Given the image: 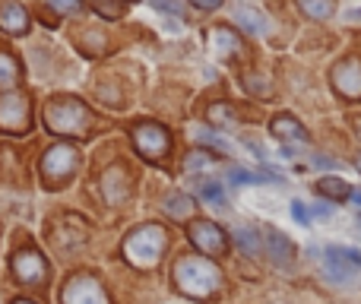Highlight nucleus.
<instances>
[{
    "instance_id": "nucleus-1",
    "label": "nucleus",
    "mask_w": 361,
    "mask_h": 304,
    "mask_svg": "<svg viewBox=\"0 0 361 304\" xmlns=\"http://www.w3.org/2000/svg\"><path fill=\"white\" fill-rule=\"evenodd\" d=\"M175 286L187 298H209L222 286V269L206 257H184L175 267Z\"/></svg>"
},
{
    "instance_id": "nucleus-2",
    "label": "nucleus",
    "mask_w": 361,
    "mask_h": 304,
    "mask_svg": "<svg viewBox=\"0 0 361 304\" xmlns=\"http://www.w3.org/2000/svg\"><path fill=\"white\" fill-rule=\"evenodd\" d=\"M165 248H169V235L162 225H140L130 238L124 241V257L140 269H149L162 260Z\"/></svg>"
},
{
    "instance_id": "nucleus-3",
    "label": "nucleus",
    "mask_w": 361,
    "mask_h": 304,
    "mask_svg": "<svg viewBox=\"0 0 361 304\" xmlns=\"http://www.w3.org/2000/svg\"><path fill=\"white\" fill-rule=\"evenodd\" d=\"M44 121H48L51 133H61V137H80L89 130V108L76 99H54L44 108Z\"/></svg>"
},
{
    "instance_id": "nucleus-4",
    "label": "nucleus",
    "mask_w": 361,
    "mask_h": 304,
    "mask_svg": "<svg viewBox=\"0 0 361 304\" xmlns=\"http://www.w3.org/2000/svg\"><path fill=\"white\" fill-rule=\"evenodd\" d=\"M61 304H108V295L92 276H73L63 286Z\"/></svg>"
},
{
    "instance_id": "nucleus-5",
    "label": "nucleus",
    "mask_w": 361,
    "mask_h": 304,
    "mask_svg": "<svg viewBox=\"0 0 361 304\" xmlns=\"http://www.w3.org/2000/svg\"><path fill=\"white\" fill-rule=\"evenodd\" d=\"M133 143H137L140 155L146 159H162L171 150V137L162 124H140L133 127Z\"/></svg>"
},
{
    "instance_id": "nucleus-6",
    "label": "nucleus",
    "mask_w": 361,
    "mask_h": 304,
    "mask_svg": "<svg viewBox=\"0 0 361 304\" xmlns=\"http://www.w3.org/2000/svg\"><path fill=\"white\" fill-rule=\"evenodd\" d=\"M76 165H80V155H76V150L67 146V143L51 146L42 159V171H44V178H51V181L70 178V174L76 171Z\"/></svg>"
},
{
    "instance_id": "nucleus-7",
    "label": "nucleus",
    "mask_w": 361,
    "mask_h": 304,
    "mask_svg": "<svg viewBox=\"0 0 361 304\" xmlns=\"http://www.w3.org/2000/svg\"><path fill=\"white\" fill-rule=\"evenodd\" d=\"M187 235H190L193 248L206 257H219V254H225V248H228V238H225V231L219 229L216 222H193Z\"/></svg>"
},
{
    "instance_id": "nucleus-8",
    "label": "nucleus",
    "mask_w": 361,
    "mask_h": 304,
    "mask_svg": "<svg viewBox=\"0 0 361 304\" xmlns=\"http://www.w3.org/2000/svg\"><path fill=\"white\" fill-rule=\"evenodd\" d=\"M29 118H32V108H29V99H25V95L13 92V95H4V99H0V127H4V130H13V133L25 130V127H29Z\"/></svg>"
},
{
    "instance_id": "nucleus-9",
    "label": "nucleus",
    "mask_w": 361,
    "mask_h": 304,
    "mask_svg": "<svg viewBox=\"0 0 361 304\" xmlns=\"http://www.w3.org/2000/svg\"><path fill=\"white\" fill-rule=\"evenodd\" d=\"M333 86L345 95V99H361V61L349 57V61L333 67Z\"/></svg>"
},
{
    "instance_id": "nucleus-10",
    "label": "nucleus",
    "mask_w": 361,
    "mask_h": 304,
    "mask_svg": "<svg viewBox=\"0 0 361 304\" xmlns=\"http://www.w3.org/2000/svg\"><path fill=\"white\" fill-rule=\"evenodd\" d=\"M13 273L23 282H44L48 263H44V257L38 254V250H19V254L13 257Z\"/></svg>"
},
{
    "instance_id": "nucleus-11",
    "label": "nucleus",
    "mask_w": 361,
    "mask_h": 304,
    "mask_svg": "<svg viewBox=\"0 0 361 304\" xmlns=\"http://www.w3.org/2000/svg\"><path fill=\"white\" fill-rule=\"evenodd\" d=\"M235 23L241 25L244 32H250V35H267L269 32V19L263 16L260 10H254V6H235Z\"/></svg>"
},
{
    "instance_id": "nucleus-12",
    "label": "nucleus",
    "mask_w": 361,
    "mask_h": 304,
    "mask_svg": "<svg viewBox=\"0 0 361 304\" xmlns=\"http://www.w3.org/2000/svg\"><path fill=\"white\" fill-rule=\"evenodd\" d=\"M0 29L10 32V35H23L29 29V13L19 4H4L0 6Z\"/></svg>"
},
{
    "instance_id": "nucleus-13",
    "label": "nucleus",
    "mask_w": 361,
    "mask_h": 304,
    "mask_svg": "<svg viewBox=\"0 0 361 304\" xmlns=\"http://www.w3.org/2000/svg\"><path fill=\"white\" fill-rule=\"evenodd\" d=\"M102 190H105V197L111 200V203H121V200L127 197V178H124V168H121V165L108 168V171L102 174Z\"/></svg>"
},
{
    "instance_id": "nucleus-14",
    "label": "nucleus",
    "mask_w": 361,
    "mask_h": 304,
    "mask_svg": "<svg viewBox=\"0 0 361 304\" xmlns=\"http://www.w3.org/2000/svg\"><path fill=\"white\" fill-rule=\"evenodd\" d=\"M209 44L216 54H238V51H241V38H238L231 29H225V25H219V29L209 32Z\"/></svg>"
},
{
    "instance_id": "nucleus-15",
    "label": "nucleus",
    "mask_w": 361,
    "mask_h": 304,
    "mask_svg": "<svg viewBox=\"0 0 361 304\" xmlns=\"http://www.w3.org/2000/svg\"><path fill=\"white\" fill-rule=\"evenodd\" d=\"M267 250L273 254V263L279 267H292V241L279 231H267Z\"/></svg>"
},
{
    "instance_id": "nucleus-16",
    "label": "nucleus",
    "mask_w": 361,
    "mask_h": 304,
    "mask_svg": "<svg viewBox=\"0 0 361 304\" xmlns=\"http://www.w3.org/2000/svg\"><path fill=\"white\" fill-rule=\"evenodd\" d=\"M273 133L279 140H292V143H301V140H305V127H301L292 114H279V118L273 121Z\"/></svg>"
},
{
    "instance_id": "nucleus-17",
    "label": "nucleus",
    "mask_w": 361,
    "mask_h": 304,
    "mask_svg": "<svg viewBox=\"0 0 361 304\" xmlns=\"http://www.w3.org/2000/svg\"><path fill=\"white\" fill-rule=\"evenodd\" d=\"M231 241L238 244V248H241V254H247V257H257L260 254V235H257L254 229H235L231 231Z\"/></svg>"
},
{
    "instance_id": "nucleus-18",
    "label": "nucleus",
    "mask_w": 361,
    "mask_h": 304,
    "mask_svg": "<svg viewBox=\"0 0 361 304\" xmlns=\"http://www.w3.org/2000/svg\"><path fill=\"white\" fill-rule=\"evenodd\" d=\"M165 212H169L171 219H187L193 212V203H190V197H184V193H169L165 197Z\"/></svg>"
},
{
    "instance_id": "nucleus-19",
    "label": "nucleus",
    "mask_w": 361,
    "mask_h": 304,
    "mask_svg": "<svg viewBox=\"0 0 361 304\" xmlns=\"http://www.w3.org/2000/svg\"><path fill=\"white\" fill-rule=\"evenodd\" d=\"M19 83V63L13 54H4L0 51V89H10Z\"/></svg>"
},
{
    "instance_id": "nucleus-20",
    "label": "nucleus",
    "mask_w": 361,
    "mask_h": 304,
    "mask_svg": "<svg viewBox=\"0 0 361 304\" xmlns=\"http://www.w3.org/2000/svg\"><path fill=\"white\" fill-rule=\"evenodd\" d=\"M317 190L324 193V197H333V200H345V197H352V187L345 184L343 178H320Z\"/></svg>"
},
{
    "instance_id": "nucleus-21",
    "label": "nucleus",
    "mask_w": 361,
    "mask_h": 304,
    "mask_svg": "<svg viewBox=\"0 0 361 304\" xmlns=\"http://www.w3.org/2000/svg\"><path fill=\"white\" fill-rule=\"evenodd\" d=\"M228 178H231V184H273V181H279V178L257 174V171H247V168H238V165L228 171Z\"/></svg>"
},
{
    "instance_id": "nucleus-22",
    "label": "nucleus",
    "mask_w": 361,
    "mask_h": 304,
    "mask_svg": "<svg viewBox=\"0 0 361 304\" xmlns=\"http://www.w3.org/2000/svg\"><path fill=\"white\" fill-rule=\"evenodd\" d=\"M200 197H203L209 206L222 209L225 206V187L219 184V181H203V184H200Z\"/></svg>"
},
{
    "instance_id": "nucleus-23",
    "label": "nucleus",
    "mask_w": 361,
    "mask_h": 304,
    "mask_svg": "<svg viewBox=\"0 0 361 304\" xmlns=\"http://www.w3.org/2000/svg\"><path fill=\"white\" fill-rule=\"evenodd\" d=\"M298 4L311 19H330L333 16V0H298Z\"/></svg>"
},
{
    "instance_id": "nucleus-24",
    "label": "nucleus",
    "mask_w": 361,
    "mask_h": 304,
    "mask_svg": "<svg viewBox=\"0 0 361 304\" xmlns=\"http://www.w3.org/2000/svg\"><path fill=\"white\" fill-rule=\"evenodd\" d=\"M206 118H209V124H216V127H231L235 124V114H231L228 105H212L209 111H206Z\"/></svg>"
},
{
    "instance_id": "nucleus-25",
    "label": "nucleus",
    "mask_w": 361,
    "mask_h": 304,
    "mask_svg": "<svg viewBox=\"0 0 361 304\" xmlns=\"http://www.w3.org/2000/svg\"><path fill=\"white\" fill-rule=\"evenodd\" d=\"M193 140H200V143H206V146H216V150H222V152L231 150V143L225 137H219V133H212V130H200V127L193 130Z\"/></svg>"
},
{
    "instance_id": "nucleus-26",
    "label": "nucleus",
    "mask_w": 361,
    "mask_h": 304,
    "mask_svg": "<svg viewBox=\"0 0 361 304\" xmlns=\"http://www.w3.org/2000/svg\"><path fill=\"white\" fill-rule=\"evenodd\" d=\"M212 165H216V159H212V155H206V152H190L184 159L187 171H197V168H200V171H206V168H212Z\"/></svg>"
},
{
    "instance_id": "nucleus-27",
    "label": "nucleus",
    "mask_w": 361,
    "mask_h": 304,
    "mask_svg": "<svg viewBox=\"0 0 361 304\" xmlns=\"http://www.w3.org/2000/svg\"><path fill=\"white\" fill-rule=\"evenodd\" d=\"M292 216H295V222H298V225H311V212L305 209V203H301V200H295V203H292Z\"/></svg>"
},
{
    "instance_id": "nucleus-28",
    "label": "nucleus",
    "mask_w": 361,
    "mask_h": 304,
    "mask_svg": "<svg viewBox=\"0 0 361 304\" xmlns=\"http://www.w3.org/2000/svg\"><path fill=\"white\" fill-rule=\"evenodd\" d=\"M156 10H162V13H171V16H180V4L178 0H149Z\"/></svg>"
},
{
    "instance_id": "nucleus-29",
    "label": "nucleus",
    "mask_w": 361,
    "mask_h": 304,
    "mask_svg": "<svg viewBox=\"0 0 361 304\" xmlns=\"http://www.w3.org/2000/svg\"><path fill=\"white\" fill-rule=\"evenodd\" d=\"M48 4L54 6L57 13H73V10H80L82 0H48Z\"/></svg>"
},
{
    "instance_id": "nucleus-30",
    "label": "nucleus",
    "mask_w": 361,
    "mask_h": 304,
    "mask_svg": "<svg viewBox=\"0 0 361 304\" xmlns=\"http://www.w3.org/2000/svg\"><path fill=\"white\" fill-rule=\"evenodd\" d=\"M314 165H320V168H343L336 159H326V155H314Z\"/></svg>"
},
{
    "instance_id": "nucleus-31",
    "label": "nucleus",
    "mask_w": 361,
    "mask_h": 304,
    "mask_svg": "<svg viewBox=\"0 0 361 304\" xmlns=\"http://www.w3.org/2000/svg\"><path fill=\"white\" fill-rule=\"evenodd\" d=\"M197 6H203V10H219L222 6V0H193Z\"/></svg>"
},
{
    "instance_id": "nucleus-32",
    "label": "nucleus",
    "mask_w": 361,
    "mask_h": 304,
    "mask_svg": "<svg viewBox=\"0 0 361 304\" xmlns=\"http://www.w3.org/2000/svg\"><path fill=\"white\" fill-rule=\"evenodd\" d=\"M314 212H317L320 219H330V206H324V203H320V206H314Z\"/></svg>"
},
{
    "instance_id": "nucleus-33",
    "label": "nucleus",
    "mask_w": 361,
    "mask_h": 304,
    "mask_svg": "<svg viewBox=\"0 0 361 304\" xmlns=\"http://www.w3.org/2000/svg\"><path fill=\"white\" fill-rule=\"evenodd\" d=\"M345 19H349V23H355V19H361V10H349V13H345Z\"/></svg>"
},
{
    "instance_id": "nucleus-34",
    "label": "nucleus",
    "mask_w": 361,
    "mask_h": 304,
    "mask_svg": "<svg viewBox=\"0 0 361 304\" xmlns=\"http://www.w3.org/2000/svg\"><path fill=\"white\" fill-rule=\"evenodd\" d=\"M352 200H355V206H361V190H352Z\"/></svg>"
},
{
    "instance_id": "nucleus-35",
    "label": "nucleus",
    "mask_w": 361,
    "mask_h": 304,
    "mask_svg": "<svg viewBox=\"0 0 361 304\" xmlns=\"http://www.w3.org/2000/svg\"><path fill=\"white\" fill-rule=\"evenodd\" d=\"M355 133H358V140H361V118L355 121Z\"/></svg>"
},
{
    "instance_id": "nucleus-36",
    "label": "nucleus",
    "mask_w": 361,
    "mask_h": 304,
    "mask_svg": "<svg viewBox=\"0 0 361 304\" xmlns=\"http://www.w3.org/2000/svg\"><path fill=\"white\" fill-rule=\"evenodd\" d=\"M13 304H35V301H25V298H16V301H13Z\"/></svg>"
},
{
    "instance_id": "nucleus-37",
    "label": "nucleus",
    "mask_w": 361,
    "mask_h": 304,
    "mask_svg": "<svg viewBox=\"0 0 361 304\" xmlns=\"http://www.w3.org/2000/svg\"><path fill=\"white\" fill-rule=\"evenodd\" d=\"M355 165H358V171H361V155H358V162H355Z\"/></svg>"
},
{
    "instance_id": "nucleus-38",
    "label": "nucleus",
    "mask_w": 361,
    "mask_h": 304,
    "mask_svg": "<svg viewBox=\"0 0 361 304\" xmlns=\"http://www.w3.org/2000/svg\"><path fill=\"white\" fill-rule=\"evenodd\" d=\"M358 222H361V219H358Z\"/></svg>"
}]
</instances>
